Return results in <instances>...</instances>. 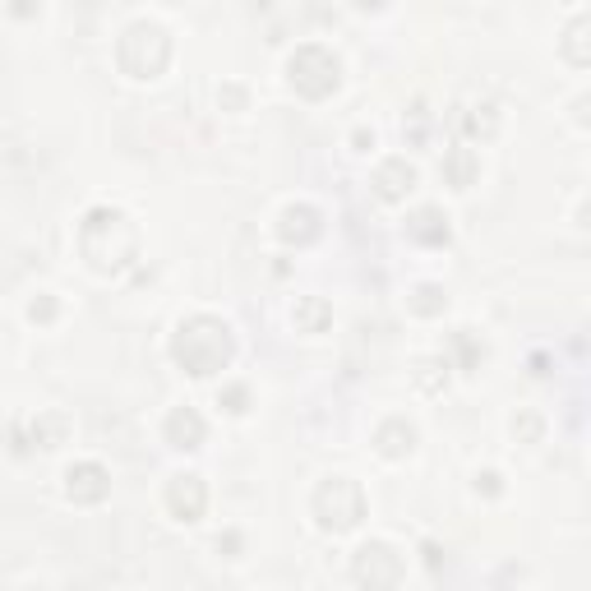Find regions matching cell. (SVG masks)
<instances>
[{
	"label": "cell",
	"instance_id": "cell-1",
	"mask_svg": "<svg viewBox=\"0 0 591 591\" xmlns=\"http://www.w3.org/2000/svg\"><path fill=\"white\" fill-rule=\"evenodd\" d=\"M171 356H176L190 374H199V379H204V374L227 370L231 328L218 324V319H208V314H199V319L181 324V333H176V342H171Z\"/></svg>",
	"mask_w": 591,
	"mask_h": 591
},
{
	"label": "cell",
	"instance_id": "cell-2",
	"mask_svg": "<svg viewBox=\"0 0 591 591\" xmlns=\"http://www.w3.org/2000/svg\"><path fill=\"white\" fill-rule=\"evenodd\" d=\"M314 513H319V527L324 531H351L365 518V495L351 476H328L314 495Z\"/></svg>",
	"mask_w": 591,
	"mask_h": 591
},
{
	"label": "cell",
	"instance_id": "cell-3",
	"mask_svg": "<svg viewBox=\"0 0 591 591\" xmlns=\"http://www.w3.org/2000/svg\"><path fill=\"white\" fill-rule=\"evenodd\" d=\"M291 84L305 97H324L338 88V56L324 47H301L291 56Z\"/></svg>",
	"mask_w": 591,
	"mask_h": 591
},
{
	"label": "cell",
	"instance_id": "cell-4",
	"mask_svg": "<svg viewBox=\"0 0 591 591\" xmlns=\"http://www.w3.org/2000/svg\"><path fill=\"white\" fill-rule=\"evenodd\" d=\"M402 568H407L402 555L384 541H370L356 550V582H361L365 591H393L402 582Z\"/></svg>",
	"mask_w": 591,
	"mask_h": 591
},
{
	"label": "cell",
	"instance_id": "cell-5",
	"mask_svg": "<svg viewBox=\"0 0 591 591\" xmlns=\"http://www.w3.org/2000/svg\"><path fill=\"white\" fill-rule=\"evenodd\" d=\"M167 504H171V513H176L181 522H199V518H204V504H208L204 481H199V476H176L171 490H167Z\"/></svg>",
	"mask_w": 591,
	"mask_h": 591
},
{
	"label": "cell",
	"instance_id": "cell-6",
	"mask_svg": "<svg viewBox=\"0 0 591 591\" xmlns=\"http://www.w3.org/2000/svg\"><path fill=\"white\" fill-rule=\"evenodd\" d=\"M65 490H70V499H79V504H97V499H107V471L97 467V462H79V467L65 471Z\"/></svg>",
	"mask_w": 591,
	"mask_h": 591
},
{
	"label": "cell",
	"instance_id": "cell-7",
	"mask_svg": "<svg viewBox=\"0 0 591 591\" xmlns=\"http://www.w3.org/2000/svg\"><path fill=\"white\" fill-rule=\"evenodd\" d=\"M407 236L421 245H444L448 241V213L444 208H416L407 218Z\"/></svg>",
	"mask_w": 591,
	"mask_h": 591
},
{
	"label": "cell",
	"instance_id": "cell-8",
	"mask_svg": "<svg viewBox=\"0 0 591 591\" xmlns=\"http://www.w3.org/2000/svg\"><path fill=\"white\" fill-rule=\"evenodd\" d=\"M167 439L176 448H199L204 444V421H199V411L194 407H176L167 416Z\"/></svg>",
	"mask_w": 591,
	"mask_h": 591
},
{
	"label": "cell",
	"instance_id": "cell-9",
	"mask_svg": "<svg viewBox=\"0 0 591 591\" xmlns=\"http://www.w3.org/2000/svg\"><path fill=\"white\" fill-rule=\"evenodd\" d=\"M411 185H416V171H411L402 157H398V162H384V167H379V176H374V190H379V199H388V204H393V199H402Z\"/></svg>",
	"mask_w": 591,
	"mask_h": 591
},
{
	"label": "cell",
	"instance_id": "cell-10",
	"mask_svg": "<svg viewBox=\"0 0 591 591\" xmlns=\"http://www.w3.org/2000/svg\"><path fill=\"white\" fill-rule=\"evenodd\" d=\"M319 236V208L301 204L282 213V241H314Z\"/></svg>",
	"mask_w": 591,
	"mask_h": 591
},
{
	"label": "cell",
	"instance_id": "cell-11",
	"mask_svg": "<svg viewBox=\"0 0 591 591\" xmlns=\"http://www.w3.org/2000/svg\"><path fill=\"white\" fill-rule=\"evenodd\" d=\"M411 448H416V430H411L407 421H388L384 430H379V453H384V458H407Z\"/></svg>",
	"mask_w": 591,
	"mask_h": 591
},
{
	"label": "cell",
	"instance_id": "cell-12",
	"mask_svg": "<svg viewBox=\"0 0 591 591\" xmlns=\"http://www.w3.org/2000/svg\"><path fill=\"white\" fill-rule=\"evenodd\" d=\"M291 319H296V328H301V333H324V328L333 324V310H328L319 296H310V301H301L296 310H291Z\"/></svg>",
	"mask_w": 591,
	"mask_h": 591
},
{
	"label": "cell",
	"instance_id": "cell-13",
	"mask_svg": "<svg viewBox=\"0 0 591 591\" xmlns=\"http://www.w3.org/2000/svg\"><path fill=\"white\" fill-rule=\"evenodd\" d=\"M444 171L453 176V185H458V190H467V185L476 181L481 162H476V153H471V148H453V153L444 157Z\"/></svg>",
	"mask_w": 591,
	"mask_h": 591
},
{
	"label": "cell",
	"instance_id": "cell-14",
	"mask_svg": "<svg viewBox=\"0 0 591 591\" xmlns=\"http://www.w3.org/2000/svg\"><path fill=\"white\" fill-rule=\"evenodd\" d=\"M33 439L42 448H56L65 439V416H56V411H42V416L33 421Z\"/></svg>",
	"mask_w": 591,
	"mask_h": 591
},
{
	"label": "cell",
	"instance_id": "cell-15",
	"mask_svg": "<svg viewBox=\"0 0 591 591\" xmlns=\"http://www.w3.org/2000/svg\"><path fill=\"white\" fill-rule=\"evenodd\" d=\"M448 305V296L439 287H416V301H411V310L416 314H439Z\"/></svg>",
	"mask_w": 591,
	"mask_h": 591
},
{
	"label": "cell",
	"instance_id": "cell-16",
	"mask_svg": "<svg viewBox=\"0 0 591 591\" xmlns=\"http://www.w3.org/2000/svg\"><path fill=\"white\" fill-rule=\"evenodd\" d=\"M453 347L462 351V370H476V361L485 356V347H476V338H471V328H462V333H453Z\"/></svg>",
	"mask_w": 591,
	"mask_h": 591
},
{
	"label": "cell",
	"instance_id": "cell-17",
	"mask_svg": "<svg viewBox=\"0 0 591 591\" xmlns=\"http://www.w3.org/2000/svg\"><path fill=\"white\" fill-rule=\"evenodd\" d=\"M245 402H250V393H245V388H227V393H218V407H227L231 416H241Z\"/></svg>",
	"mask_w": 591,
	"mask_h": 591
},
{
	"label": "cell",
	"instance_id": "cell-18",
	"mask_svg": "<svg viewBox=\"0 0 591 591\" xmlns=\"http://www.w3.org/2000/svg\"><path fill=\"white\" fill-rule=\"evenodd\" d=\"M28 314H33V319H51V314H56V305H51V301H42V305H33Z\"/></svg>",
	"mask_w": 591,
	"mask_h": 591
}]
</instances>
